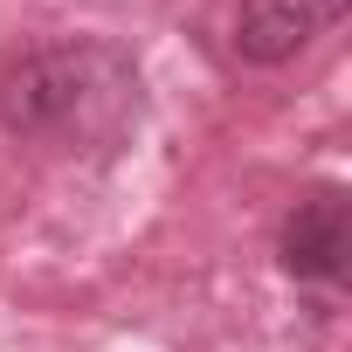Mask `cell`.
I'll use <instances>...</instances> for the list:
<instances>
[{"instance_id": "obj_1", "label": "cell", "mask_w": 352, "mask_h": 352, "mask_svg": "<svg viewBox=\"0 0 352 352\" xmlns=\"http://www.w3.org/2000/svg\"><path fill=\"white\" fill-rule=\"evenodd\" d=\"M138 111V69L111 42H42L0 69V131L14 145L104 152Z\"/></svg>"}, {"instance_id": "obj_2", "label": "cell", "mask_w": 352, "mask_h": 352, "mask_svg": "<svg viewBox=\"0 0 352 352\" xmlns=\"http://www.w3.org/2000/svg\"><path fill=\"white\" fill-rule=\"evenodd\" d=\"M276 256H283V270H290L297 283H324V290H338L345 270H352V201H345V187H318V194H304V201L290 208V221H283Z\"/></svg>"}, {"instance_id": "obj_3", "label": "cell", "mask_w": 352, "mask_h": 352, "mask_svg": "<svg viewBox=\"0 0 352 352\" xmlns=\"http://www.w3.org/2000/svg\"><path fill=\"white\" fill-rule=\"evenodd\" d=\"M345 21V0H235V56L256 69H283L297 63L318 35H331Z\"/></svg>"}]
</instances>
